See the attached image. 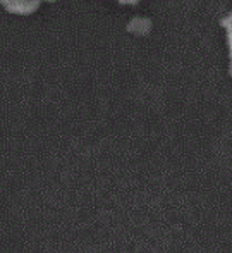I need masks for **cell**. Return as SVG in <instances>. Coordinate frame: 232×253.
Returning a JSON list of instances; mask_svg holds the SVG:
<instances>
[{
    "mask_svg": "<svg viewBox=\"0 0 232 253\" xmlns=\"http://www.w3.org/2000/svg\"><path fill=\"white\" fill-rule=\"evenodd\" d=\"M40 2H57V0H40Z\"/></svg>",
    "mask_w": 232,
    "mask_h": 253,
    "instance_id": "obj_3",
    "label": "cell"
},
{
    "mask_svg": "<svg viewBox=\"0 0 232 253\" xmlns=\"http://www.w3.org/2000/svg\"><path fill=\"white\" fill-rule=\"evenodd\" d=\"M116 2L122 3V5H134V3L141 2V0H116Z\"/></svg>",
    "mask_w": 232,
    "mask_h": 253,
    "instance_id": "obj_2",
    "label": "cell"
},
{
    "mask_svg": "<svg viewBox=\"0 0 232 253\" xmlns=\"http://www.w3.org/2000/svg\"><path fill=\"white\" fill-rule=\"evenodd\" d=\"M40 3V0H0V5L7 12L16 14V16H30L37 12Z\"/></svg>",
    "mask_w": 232,
    "mask_h": 253,
    "instance_id": "obj_1",
    "label": "cell"
}]
</instances>
